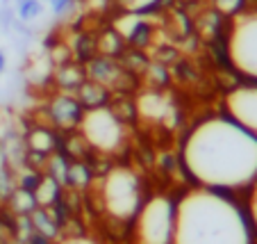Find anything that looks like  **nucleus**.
I'll return each mask as SVG.
<instances>
[{
	"mask_svg": "<svg viewBox=\"0 0 257 244\" xmlns=\"http://www.w3.org/2000/svg\"><path fill=\"white\" fill-rule=\"evenodd\" d=\"M175 155L191 185L230 194L257 185V137L225 112L205 114L191 123Z\"/></svg>",
	"mask_w": 257,
	"mask_h": 244,
	"instance_id": "obj_1",
	"label": "nucleus"
},
{
	"mask_svg": "<svg viewBox=\"0 0 257 244\" xmlns=\"http://www.w3.org/2000/svg\"><path fill=\"white\" fill-rule=\"evenodd\" d=\"M255 228L234 194L191 185L175 199L171 244H252Z\"/></svg>",
	"mask_w": 257,
	"mask_h": 244,
	"instance_id": "obj_2",
	"label": "nucleus"
},
{
	"mask_svg": "<svg viewBox=\"0 0 257 244\" xmlns=\"http://www.w3.org/2000/svg\"><path fill=\"white\" fill-rule=\"evenodd\" d=\"M146 196L141 174L127 165L109 167L98 181V203L102 212L118 224L135 219Z\"/></svg>",
	"mask_w": 257,
	"mask_h": 244,
	"instance_id": "obj_3",
	"label": "nucleus"
},
{
	"mask_svg": "<svg viewBox=\"0 0 257 244\" xmlns=\"http://www.w3.org/2000/svg\"><path fill=\"white\" fill-rule=\"evenodd\" d=\"M78 132L84 144L100 155H114L127 144V123L109 105L87 110Z\"/></svg>",
	"mask_w": 257,
	"mask_h": 244,
	"instance_id": "obj_4",
	"label": "nucleus"
},
{
	"mask_svg": "<svg viewBox=\"0 0 257 244\" xmlns=\"http://www.w3.org/2000/svg\"><path fill=\"white\" fill-rule=\"evenodd\" d=\"M230 68L239 80L257 83V7L230 21L228 28Z\"/></svg>",
	"mask_w": 257,
	"mask_h": 244,
	"instance_id": "obj_5",
	"label": "nucleus"
},
{
	"mask_svg": "<svg viewBox=\"0 0 257 244\" xmlns=\"http://www.w3.org/2000/svg\"><path fill=\"white\" fill-rule=\"evenodd\" d=\"M175 228V199L169 194L146 196L135 217L137 244H171Z\"/></svg>",
	"mask_w": 257,
	"mask_h": 244,
	"instance_id": "obj_6",
	"label": "nucleus"
},
{
	"mask_svg": "<svg viewBox=\"0 0 257 244\" xmlns=\"http://www.w3.org/2000/svg\"><path fill=\"white\" fill-rule=\"evenodd\" d=\"M230 119L257 137V83L239 80L223 96V110Z\"/></svg>",
	"mask_w": 257,
	"mask_h": 244,
	"instance_id": "obj_7",
	"label": "nucleus"
},
{
	"mask_svg": "<svg viewBox=\"0 0 257 244\" xmlns=\"http://www.w3.org/2000/svg\"><path fill=\"white\" fill-rule=\"evenodd\" d=\"M87 110L75 94L55 92L44 105V121L57 132H78Z\"/></svg>",
	"mask_w": 257,
	"mask_h": 244,
	"instance_id": "obj_8",
	"label": "nucleus"
},
{
	"mask_svg": "<svg viewBox=\"0 0 257 244\" xmlns=\"http://www.w3.org/2000/svg\"><path fill=\"white\" fill-rule=\"evenodd\" d=\"M84 71H87L89 80H93V83L102 85L107 89H112L114 94H130L132 85L139 80L127 73L118 59L105 57V55H96L93 59H89L84 64Z\"/></svg>",
	"mask_w": 257,
	"mask_h": 244,
	"instance_id": "obj_9",
	"label": "nucleus"
},
{
	"mask_svg": "<svg viewBox=\"0 0 257 244\" xmlns=\"http://www.w3.org/2000/svg\"><path fill=\"white\" fill-rule=\"evenodd\" d=\"M114 28L121 32V37L125 39L127 48H137V50H148L155 46V34H157V25L146 16H137V14H125L118 21H114Z\"/></svg>",
	"mask_w": 257,
	"mask_h": 244,
	"instance_id": "obj_10",
	"label": "nucleus"
},
{
	"mask_svg": "<svg viewBox=\"0 0 257 244\" xmlns=\"http://www.w3.org/2000/svg\"><path fill=\"white\" fill-rule=\"evenodd\" d=\"M230 21L225 16H221L212 5L203 3V7L198 10V14L194 16V30L198 32V37H203L205 41H212L228 34Z\"/></svg>",
	"mask_w": 257,
	"mask_h": 244,
	"instance_id": "obj_11",
	"label": "nucleus"
},
{
	"mask_svg": "<svg viewBox=\"0 0 257 244\" xmlns=\"http://www.w3.org/2000/svg\"><path fill=\"white\" fill-rule=\"evenodd\" d=\"M84 80H87L84 64L75 62V59H66V62L57 64L55 75H53V83H55V87H57V92H68V94L78 92Z\"/></svg>",
	"mask_w": 257,
	"mask_h": 244,
	"instance_id": "obj_12",
	"label": "nucleus"
},
{
	"mask_svg": "<svg viewBox=\"0 0 257 244\" xmlns=\"http://www.w3.org/2000/svg\"><path fill=\"white\" fill-rule=\"evenodd\" d=\"M75 96H78V101L82 103L84 110H96V108H107L114 98V92L87 78L82 85H80L78 92H75Z\"/></svg>",
	"mask_w": 257,
	"mask_h": 244,
	"instance_id": "obj_13",
	"label": "nucleus"
},
{
	"mask_svg": "<svg viewBox=\"0 0 257 244\" xmlns=\"http://www.w3.org/2000/svg\"><path fill=\"white\" fill-rule=\"evenodd\" d=\"M96 48H98V55H105V57H114L118 59L123 53H125V39L121 37L114 25H107L102 28L100 32L96 34Z\"/></svg>",
	"mask_w": 257,
	"mask_h": 244,
	"instance_id": "obj_14",
	"label": "nucleus"
},
{
	"mask_svg": "<svg viewBox=\"0 0 257 244\" xmlns=\"http://www.w3.org/2000/svg\"><path fill=\"white\" fill-rule=\"evenodd\" d=\"M57 139H59L57 130H53L50 126H39V128H32V130H30L28 146H30V151H34V153L50 155V153L57 151Z\"/></svg>",
	"mask_w": 257,
	"mask_h": 244,
	"instance_id": "obj_15",
	"label": "nucleus"
},
{
	"mask_svg": "<svg viewBox=\"0 0 257 244\" xmlns=\"http://www.w3.org/2000/svg\"><path fill=\"white\" fill-rule=\"evenodd\" d=\"M68 53H71V59L80 64H87L89 59H93L98 55L96 48V34L93 32H78L71 39V44H66Z\"/></svg>",
	"mask_w": 257,
	"mask_h": 244,
	"instance_id": "obj_16",
	"label": "nucleus"
},
{
	"mask_svg": "<svg viewBox=\"0 0 257 244\" xmlns=\"http://www.w3.org/2000/svg\"><path fill=\"white\" fill-rule=\"evenodd\" d=\"M59 194H62V183L50 178L48 174L41 178L39 187L34 190V199H37V205H39V208H53V205H57Z\"/></svg>",
	"mask_w": 257,
	"mask_h": 244,
	"instance_id": "obj_17",
	"label": "nucleus"
},
{
	"mask_svg": "<svg viewBox=\"0 0 257 244\" xmlns=\"http://www.w3.org/2000/svg\"><path fill=\"white\" fill-rule=\"evenodd\" d=\"M141 78L146 80V85H148L151 89H155V92H162V89H166L171 85V78H173V73H171V68L166 66V64L151 59V64H148V68L144 71V75H141Z\"/></svg>",
	"mask_w": 257,
	"mask_h": 244,
	"instance_id": "obj_18",
	"label": "nucleus"
},
{
	"mask_svg": "<svg viewBox=\"0 0 257 244\" xmlns=\"http://www.w3.org/2000/svg\"><path fill=\"white\" fill-rule=\"evenodd\" d=\"M93 181V171L89 165H84V162L80 160H73L71 165H68V171H66V181H64V185L66 187H73V190H84V187H89Z\"/></svg>",
	"mask_w": 257,
	"mask_h": 244,
	"instance_id": "obj_19",
	"label": "nucleus"
},
{
	"mask_svg": "<svg viewBox=\"0 0 257 244\" xmlns=\"http://www.w3.org/2000/svg\"><path fill=\"white\" fill-rule=\"evenodd\" d=\"M125 3V12L137 16H153L162 14V12L171 10L173 0H123Z\"/></svg>",
	"mask_w": 257,
	"mask_h": 244,
	"instance_id": "obj_20",
	"label": "nucleus"
},
{
	"mask_svg": "<svg viewBox=\"0 0 257 244\" xmlns=\"http://www.w3.org/2000/svg\"><path fill=\"white\" fill-rule=\"evenodd\" d=\"M209 5H212L221 16H225L228 21L237 19V16H241L243 12H248L252 7L250 0H214Z\"/></svg>",
	"mask_w": 257,
	"mask_h": 244,
	"instance_id": "obj_21",
	"label": "nucleus"
},
{
	"mask_svg": "<svg viewBox=\"0 0 257 244\" xmlns=\"http://www.w3.org/2000/svg\"><path fill=\"white\" fill-rule=\"evenodd\" d=\"M12 208H14V212H19V215H30V212H32L34 208H39V205H37V199H34V192L16 187V190L12 192Z\"/></svg>",
	"mask_w": 257,
	"mask_h": 244,
	"instance_id": "obj_22",
	"label": "nucleus"
},
{
	"mask_svg": "<svg viewBox=\"0 0 257 244\" xmlns=\"http://www.w3.org/2000/svg\"><path fill=\"white\" fill-rule=\"evenodd\" d=\"M44 14V0H16V16L23 23L39 19Z\"/></svg>",
	"mask_w": 257,
	"mask_h": 244,
	"instance_id": "obj_23",
	"label": "nucleus"
},
{
	"mask_svg": "<svg viewBox=\"0 0 257 244\" xmlns=\"http://www.w3.org/2000/svg\"><path fill=\"white\" fill-rule=\"evenodd\" d=\"M30 215H32V221H34V226H37V230H39L44 237H55L57 224H55V219L48 217V208H34Z\"/></svg>",
	"mask_w": 257,
	"mask_h": 244,
	"instance_id": "obj_24",
	"label": "nucleus"
},
{
	"mask_svg": "<svg viewBox=\"0 0 257 244\" xmlns=\"http://www.w3.org/2000/svg\"><path fill=\"white\" fill-rule=\"evenodd\" d=\"M41 178H44V174H41L39 169H25L23 174H21L19 187H23V190H30V192H34V190H37V187H39Z\"/></svg>",
	"mask_w": 257,
	"mask_h": 244,
	"instance_id": "obj_25",
	"label": "nucleus"
},
{
	"mask_svg": "<svg viewBox=\"0 0 257 244\" xmlns=\"http://www.w3.org/2000/svg\"><path fill=\"white\" fill-rule=\"evenodd\" d=\"M246 212H248V219H250L252 228H255V233H257V185L250 187V196H248Z\"/></svg>",
	"mask_w": 257,
	"mask_h": 244,
	"instance_id": "obj_26",
	"label": "nucleus"
},
{
	"mask_svg": "<svg viewBox=\"0 0 257 244\" xmlns=\"http://www.w3.org/2000/svg\"><path fill=\"white\" fill-rule=\"evenodd\" d=\"M75 3H80V0H50V10L59 16V14H66Z\"/></svg>",
	"mask_w": 257,
	"mask_h": 244,
	"instance_id": "obj_27",
	"label": "nucleus"
},
{
	"mask_svg": "<svg viewBox=\"0 0 257 244\" xmlns=\"http://www.w3.org/2000/svg\"><path fill=\"white\" fill-rule=\"evenodd\" d=\"M62 244H96L93 239H89V237H82V235H78V237H68V239H64Z\"/></svg>",
	"mask_w": 257,
	"mask_h": 244,
	"instance_id": "obj_28",
	"label": "nucleus"
},
{
	"mask_svg": "<svg viewBox=\"0 0 257 244\" xmlns=\"http://www.w3.org/2000/svg\"><path fill=\"white\" fill-rule=\"evenodd\" d=\"M5 68H7V53L0 48V75L5 73Z\"/></svg>",
	"mask_w": 257,
	"mask_h": 244,
	"instance_id": "obj_29",
	"label": "nucleus"
},
{
	"mask_svg": "<svg viewBox=\"0 0 257 244\" xmlns=\"http://www.w3.org/2000/svg\"><path fill=\"white\" fill-rule=\"evenodd\" d=\"M185 3H189V5H198V3H203V0H185Z\"/></svg>",
	"mask_w": 257,
	"mask_h": 244,
	"instance_id": "obj_30",
	"label": "nucleus"
},
{
	"mask_svg": "<svg viewBox=\"0 0 257 244\" xmlns=\"http://www.w3.org/2000/svg\"><path fill=\"white\" fill-rule=\"evenodd\" d=\"M203 3H207V5H209V3H214V0H203Z\"/></svg>",
	"mask_w": 257,
	"mask_h": 244,
	"instance_id": "obj_31",
	"label": "nucleus"
}]
</instances>
